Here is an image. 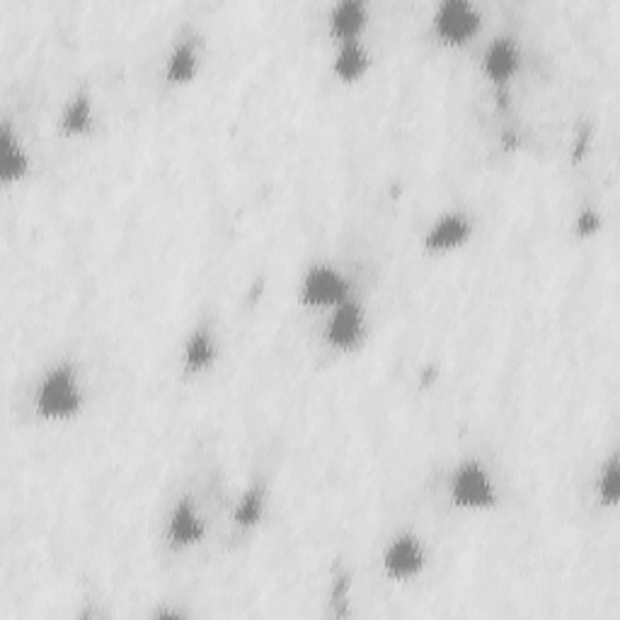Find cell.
Segmentation results:
<instances>
[{"mask_svg":"<svg viewBox=\"0 0 620 620\" xmlns=\"http://www.w3.org/2000/svg\"><path fill=\"white\" fill-rule=\"evenodd\" d=\"M85 395L78 371L71 363H57L47 369L35 393V410L49 422H63L83 410Z\"/></svg>","mask_w":620,"mask_h":620,"instance_id":"cell-1","label":"cell"},{"mask_svg":"<svg viewBox=\"0 0 620 620\" xmlns=\"http://www.w3.org/2000/svg\"><path fill=\"white\" fill-rule=\"evenodd\" d=\"M448 499L458 509L487 511L497 507L499 489L483 461L466 458V461L454 468L451 478H448Z\"/></svg>","mask_w":620,"mask_h":620,"instance_id":"cell-2","label":"cell"},{"mask_svg":"<svg viewBox=\"0 0 620 620\" xmlns=\"http://www.w3.org/2000/svg\"><path fill=\"white\" fill-rule=\"evenodd\" d=\"M298 298L306 308L333 310L335 306L345 303L349 294V280L345 272L337 270L330 262H315L303 272L301 286H298Z\"/></svg>","mask_w":620,"mask_h":620,"instance_id":"cell-3","label":"cell"},{"mask_svg":"<svg viewBox=\"0 0 620 620\" xmlns=\"http://www.w3.org/2000/svg\"><path fill=\"white\" fill-rule=\"evenodd\" d=\"M434 35L448 47H461L483 27V15L470 0H444L432 17Z\"/></svg>","mask_w":620,"mask_h":620,"instance_id":"cell-4","label":"cell"},{"mask_svg":"<svg viewBox=\"0 0 620 620\" xmlns=\"http://www.w3.org/2000/svg\"><path fill=\"white\" fill-rule=\"evenodd\" d=\"M383 574L393 582H412L426 570V548L420 536L412 531H402L393 536L381 555Z\"/></svg>","mask_w":620,"mask_h":620,"instance_id":"cell-5","label":"cell"},{"mask_svg":"<svg viewBox=\"0 0 620 620\" xmlns=\"http://www.w3.org/2000/svg\"><path fill=\"white\" fill-rule=\"evenodd\" d=\"M367 335V313L355 298H347L345 303L327 310L325 342L337 351H351L361 345Z\"/></svg>","mask_w":620,"mask_h":620,"instance_id":"cell-6","label":"cell"},{"mask_svg":"<svg viewBox=\"0 0 620 620\" xmlns=\"http://www.w3.org/2000/svg\"><path fill=\"white\" fill-rule=\"evenodd\" d=\"M473 235V221L463 211H446L422 235V248L430 255L454 252L470 240Z\"/></svg>","mask_w":620,"mask_h":620,"instance_id":"cell-7","label":"cell"},{"mask_svg":"<svg viewBox=\"0 0 620 620\" xmlns=\"http://www.w3.org/2000/svg\"><path fill=\"white\" fill-rule=\"evenodd\" d=\"M480 69H483V76L492 85L505 88V85L514 78L521 69L519 41L509 35H499L495 39H489V45L483 51Z\"/></svg>","mask_w":620,"mask_h":620,"instance_id":"cell-8","label":"cell"},{"mask_svg":"<svg viewBox=\"0 0 620 620\" xmlns=\"http://www.w3.org/2000/svg\"><path fill=\"white\" fill-rule=\"evenodd\" d=\"M207 536V523L201 519L199 509L189 497L177 499V505L170 511L168 526H165V538L170 543V548H191V545H199Z\"/></svg>","mask_w":620,"mask_h":620,"instance_id":"cell-9","label":"cell"},{"mask_svg":"<svg viewBox=\"0 0 620 620\" xmlns=\"http://www.w3.org/2000/svg\"><path fill=\"white\" fill-rule=\"evenodd\" d=\"M367 25H369V10L361 0H339L327 15V29L330 35L337 39V45H342V41L361 39Z\"/></svg>","mask_w":620,"mask_h":620,"instance_id":"cell-10","label":"cell"},{"mask_svg":"<svg viewBox=\"0 0 620 620\" xmlns=\"http://www.w3.org/2000/svg\"><path fill=\"white\" fill-rule=\"evenodd\" d=\"M29 168L32 160L27 148L13 132V126L3 122V126H0V179H3V185H13V182L29 175Z\"/></svg>","mask_w":620,"mask_h":620,"instance_id":"cell-11","label":"cell"},{"mask_svg":"<svg viewBox=\"0 0 620 620\" xmlns=\"http://www.w3.org/2000/svg\"><path fill=\"white\" fill-rule=\"evenodd\" d=\"M371 69V53L361 39L342 41L333 57V76L339 83H357Z\"/></svg>","mask_w":620,"mask_h":620,"instance_id":"cell-12","label":"cell"},{"mask_svg":"<svg viewBox=\"0 0 620 620\" xmlns=\"http://www.w3.org/2000/svg\"><path fill=\"white\" fill-rule=\"evenodd\" d=\"M216 339L211 337L209 330L197 327L191 330L185 342V349H182V363H185L187 373H201L209 371L213 363H216Z\"/></svg>","mask_w":620,"mask_h":620,"instance_id":"cell-13","label":"cell"},{"mask_svg":"<svg viewBox=\"0 0 620 620\" xmlns=\"http://www.w3.org/2000/svg\"><path fill=\"white\" fill-rule=\"evenodd\" d=\"M199 73V51L189 39H179L168 53L165 61V78L173 85H187L197 78Z\"/></svg>","mask_w":620,"mask_h":620,"instance_id":"cell-14","label":"cell"},{"mask_svg":"<svg viewBox=\"0 0 620 620\" xmlns=\"http://www.w3.org/2000/svg\"><path fill=\"white\" fill-rule=\"evenodd\" d=\"M95 124V107L88 92H78L66 102L59 120V129L66 136H85Z\"/></svg>","mask_w":620,"mask_h":620,"instance_id":"cell-15","label":"cell"},{"mask_svg":"<svg viewBox=\"0 0 620 620\" xmlns=\"http://www.w3.org/2000/svg\"><path fill=\"white\" fill-rule=\"evenodd\" d=\"M264 505H266V489L262 483H255L243 492L238 505L233 509V521L238 523L240 529H252L258 526L264 517Z\"/></svg>","mask_w":620,"mask_h":620,"instance_id":"cell-16","label":"cell"},{"mask_svg":"<svg viewBox=\"0 0 620 620\" xmlns=\"http://www.w3.org/2000/svg\"><path fill=\"white\" fill-rule=\"evenodd\" d=\"M596 492L606 507H616L620 497V473H618V456L613 454L602 468V475L596 480Z\"/></svg>","mask_w":620,"mask_h":620,"instance_id":"cell-17","label":"cell"},{"mask_svg":"<svg viewBox=\"0 0 620 620\" xmlns=\"http://www.w3.org/2000/svg\"><path fill=\"white\" fill-rule=\"evenodd\" d=\"M602 226V216L594 209H582L580 216H576V235L580 238H590Z\"/></svg>","mask_w":620,"mask_h":620,"instance_id":"cell-18","label":"cell"}]
</instances>
